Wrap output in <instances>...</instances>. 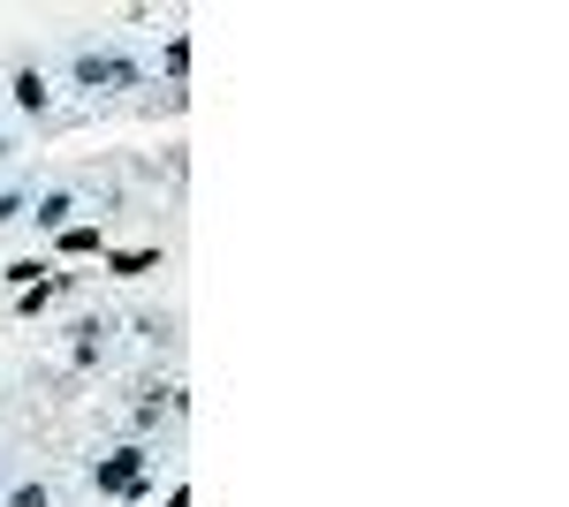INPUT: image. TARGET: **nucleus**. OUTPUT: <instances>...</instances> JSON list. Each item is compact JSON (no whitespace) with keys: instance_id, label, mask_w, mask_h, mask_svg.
<instances>
[{"instance_id":"obj_1","label":"nucleus","mask_w":569,"mask_h":507,"mask_svg":"<svg viewBox=\"0 0 569 507\" xmlns=\"http://www.w3.org/2000/svg\"><path fill=\"white\" fill-rule=\"evenodd\" d=\"M69 77H77V91H91V99H114V91L144 84V61H137L130 45H77Z\"/></svg>"},{"instance_id":"obj_2","label":"nucleus","mask_w":569,"mask_h":507,"mask_svg":"<svg viewBox=\"0 0 569 507\" xmlns=\"http://www.w3.org/2000/svg\"><path fill=\"white\" fill-rule=\"evenodd\" d=\"M144 469H152V447H144V439H122L114 455L91 463V493H99V500H130V485H144Z\"/></svg>"},{"instance_id":"obj_3","label":"nucleus","mask_w":569,"mask_h":507,"mask_svg":"<svg viewBox=\"0 0 569 507\" xmlns=\"http://www.w3.org/2000/svg\"><path fill=\"white\" fill-rule=\"evenodd\" d=\"M39 235H61L69 220H77V190H46V197H31V212H23Z\"/></svg>"},{"instance_id":"obj_4","label":"nucleus","mask_w":569,"mask_h":507,"mask_svg":"<svg viewBox=\"0 0 569 507\" xmlns=\"http://www.w3.org/2000/svg\"><path fill=\"white\" fill-rule=\"evenodd\" d=\"M53 257H107V227H99V220H69V227L53 235Z\"/></svg>"},{"instance_id":"obj_5","label":"nucleus","mask_w":569,"mask_h":507,"mask_svg":"<svg viewBox=\"0 0 569 507\" xmlns=\"http://www.w3.org/2000/svg\"><path fill=\"white\" fill-rule=\"evenodd\" d=\"M8 99H16L23 114H46V107H53V84H46V69H31V61H23V69L8 77Z\"/></svg>"},{"instance_id":"obj_6","label":"nucleus","mask_w":569,"mask_h":507,"mask_svg":"<svg viewBox=\"0 0 569 507\" xmlns=\"http://www.w3.org/2000/svg\"><path fill=\"white\" fill-rule=\"evenodd\" d=\"M107 334H114L107 318H77V334H69V364H77V372H91V364L107 356Z\"/></svg>"},{"instance_id":"obj_7","label":"nucleus","mask_w":569,"mask_h":507,"mask_svg":"<svg viewBox=\"0 0 569 507\" xmlns=\"http://www.w3.org/2000/svg\"><path fill=\"white\" fill-rule=\"evenodd\" d=\"M160 265V243H137V251H107V273L114 281H137V273H152Z\"/></svg>"},{"instance_id":"obj_8","label":"nucleus","mask_w":569,"mask_h":507,"mask_svg":"<svg viewBox=\"0 0 569 507\" xmlns=\"http://www.w3.org/2000/svg\"><path fill=\"white\" fill-rule=\"evenodd\" d=\"M0 281H8V288L23 296V288H39V281H53V257H16V265H8Z\"/></svg>"},{"instance_id":"obj_9","label":"nucleus","mask_w":569,"mask_h":507,"mask_svg":"<svg viewBox=\"0 0 569 507\" xmlns=\"http://www.w3.org/2000/svg\"><path fill=\"white\" fill-rule=\"evenodd\" d=\"M160 69H168V77H190V39H182V31L160 45Z\"/></svg>"},{"instance_id":"obj_10","label":"nucleus","mask_w":569,"mask_h":507,"mask_svg":"<svg viewBox=\"0 0 569 507\" xmlns=\"http://www.w3.org/2000/svg\"><path fill=\"white\" fill-rule=\"evenodd\" d=\"M8 507H53V493H46V485H16V493H8Z\"/></svg>"},{"instance_id":"obj_11","label":"nucleus","mask_w":569,"mask_h":507,"mask_svg":"<svg viewBox=\"0 0 569 507\" xmlns=\"http://www.w3.org/2000/svg\"><path fill=\"white\" fill-rule=\"evenodd\" d=\"M23 212H31V197H23V190H0V227H8V220H23Z\"/></svg>"},{"instance_id":"obj_12","label":"nucleus","mask_w":569,"mask_h":507,"mask_svg":"<svg viewBox=\"0 0 569 507\" xmlns=\"http://www.w3.org/2000/svg\"><path fill=\"white\" fill-rule=\"evenodd\" d=\"M0 160H16V144H8V136H0Z\"/></svg>"}]
</instances>
